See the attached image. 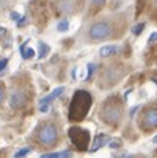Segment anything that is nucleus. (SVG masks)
<instances>
[{"instance_id":"1","label":"nucleus","mask_w":157,"mask_h":158,"mask_svg":"<svg viewBox=\"0 0 157 158\" xmlns=\"http://www.w3.org/2000/svg\"><path fill=\"white\" fill-rule=\"evenodd\" d=\"M93 103V96L88 91H83V89H79V91L74 93L72 100L69 103V111H68V119L71 122H79L83 121L85 116L88 114L89 108H91Z\"/></svg>"},{"instance_id":"2","label":"nucleus","mask_w":157,"mask_h":158,"mask_svg":"<svg viewBox=\"0 0 157 158\" xmlns=\"http://www.w3.org/2000/svg\"><path fill=\"white\" fill-rule=\"evenodd\" d=\"M123 116V108H121V102H118V97H110L101 110V118L104 122L110 124V125H116L120 124Z\"/></svg>"},{"instance_id":"3","label":"nucleus","mask_w":157,"mask_h":158,"mask_svg":"<svg viewBox=\"0 0 157 158\" xmlns=\"http://www.w3.org/2000/svg\"><path fill=\"white\" fill-rule=\"evenodd\" d=\"M68 136L71 139V143L76 146V149L79 150H88V144H89V131L80 127H71L68 131Z\"/></svg>"},{"instance_id":"4","label":"nucleus","mask_w":157,"mask_h":158,"mask_svg":"<svg viewBox=\"0 0 157 158\" xmlns=\"http://www.w3.org/2000/svg\"><path fill=\"white\" fill-rule=\"evenodd\" d=\"M58 139V130L54 124L42 125L38 131V141L44 146H52Z\"/></svg>"},{"instance_id":"5","label":"nucleus","mask_w":157,"mask_h":158,"mask_svg":"<svg viewBox=\"0 0 157 158\" xmlns=\"http://www.w3.org/2000/svg\"><path fill=\"white\" fill-rule=\"evenodd\" d=\"M113 28L108 22H96L89 27V38L94 39V41H101V39H105L111 35Z\"/></svg>"},{"instance_id":"6","label":"nucleus","mask_w":157,"mask_h":158,"mask_svg":"<svg viewBox=\"0 0 157 158\" xmlns=\"http://www.w3.org/2000/svg\"><path fill=\"white\" fill-rule=\"evenodd\" d=\"M142 127L146 130L157 128V108H149L142 116Z\"/></svg>"},{"instance_id":"7","label":"nucleus","mask_w":157,"mask_h":158,"mask_svg":"<svg viewBox=\"0 0 157 158\" xmlns=\"http://www.w3.org/2000/svg\"><path fill=\"white\" fill-rule=\"evenodd\" d=\"M25 102H27V93L24 91V89H20V88L13 89V93L10 96V105H11V108H22V106L25 105Z\"/></svg>"},{"instance_id":"8","label":"nucleus","mask_w":157,"mask_h":158,"mask_svg":"<svg viewBox=\"0 0 157 158\" xmlns=\"http://www.w3.org/2000/svg\"><path fill=\"white\" fill-rule=\"evenodd\" d=\"M63 93H64V88H63V86L55 88L49 96H46V97H44V99L39 102V111H41V113H47V110H49V103H50L54 99H57L58 96H61Z\"/></svg>"},{"instance_id":"9","label":"nucleus","mask_w":157,"mask_h":158,"mask_svg":"<svg viewBox=\"0 0 157 158\" xmlns=\"http://www.w3.org/2000/svg\"><path fill=\"white\" fill-rule=\"evenodd\" d=\"M79 2L77 0H60L58 2V8H60V13L63 14H71L76 11Z\"/></svg>"},{"instance_id":"10","label":"nucleus","mask_w":157,"mask_h":158,"mask_svg":"<svg viewBox=\"0 0 157 158\" xmlns=\"http://www.w3.org/2000/svg\"><path fill=\"white\" fill-rule=\"evenodd\" d=\"M110 143V136L108 135H105V133H101V135H96V138H94V141H93V147H89L88 150L89 152H98L102 146H105V144H108Z\"/></svg>"},{"instance_id":"11","label":"nucleus","mask_w":157,"mask_h":158,"mask_svg":"<svg viewBox=\"0 0 157 158\" xmlns=\"http://www.w3.org/2000/svg\"><path fill=\"white\" fill-rule=\"evenodd\" d=\"M72 156L71 150H64V152H54V153H44L41 158H69Z\"/></svg>"},{"instance_id":"12","label":"nucleus","mask_w":157,"mask_h":158,"mask_svg":"<svg viewBox=\"0 0 157 158\" xmlns=\"http://www.w3.org/2000/svg\"><path fill=\"white\" fill-rule=\"evenodd\" d=\"M116 52H118V47H116V46H104L99 53H101L102 58H108V56H111V55H115Z\"/></svg>"},{"instance_id":"13","label":"nucleus","mask_w":157,"mask_h":158,"mask_svg":"<svg viewBox=\"0 0 157 158\" xmlns=\"http://www.w3.org/2000/svg\"><path fill=\"white\" fill-rule=\"evenodd\" d=\"M19 50H20V56L24 58V60H30V58L35 56V50H33V49H27V42L22 44Z\"/></svg>"},{"instance_id":"14","label":"nucleus","mask_w":157,"mask_h":158,"mask_svg":"<svg viewBox=\"0 0 157 158\" xmlns=\"http://www.w3.org/2000/svg\"><path fill=\"white\" fill-rule=\"evenodd\" d=\"M49 53V46L47 44H44V42H41L39 44V52H38V58H44Z\"/></svg>"},{"instance_id":"15","label":"nucleus","mask_w":157,"mask_h":158,"mask_svg":"<svg viewBox=\"0 0 157 158\" xmlns=\"http://www.w3.org/2000/svg\"><path fill=\"white\" fill-rule=\"evenodd\" d=\"M68 28H69V22L66 20V19L58 22V25H57V30H58V31H66Z\"/></svg>"},{"instance_id":"16","label":"nucleus","mask_w":157,"mask_h":158,"mask_svg":"<svg viewBox=\"0 0 157 158\" xmlns=\"http://www.w3.org/2000/svg\"><path fill=\"white\" fill-rule=\"evenodd\" d=\"M32 152V147H25V149H20V150H17L16 153H14V156L16 158H20V156H25V155H28Z\"/></svg>"},{"instance_id":"17","label":"nucleus","mask_w":157,"mask_h":158,"mask_svg":"<svg viewBox=\"0 0 157 158\" xmlns=\"http://www.w3.org/2000/svg\"><path fill=\"white\" fill-rule=\"evenodd\" d=\"M143 28H145V24H137L135 27L132 28V33L135 35V36H138V35H140V33L143 31Z\"/></svg>"},{"instance_id":"18","label":"nucleus","mask_w":157,"mask_h":158,"mask_svg":"<svg viewBox=\"0 0 157 158\" xmlns=\"http://www.w3.org/2000/svg\"><path fill=\"white\" fill-rule=\"evenodd\" d=\"M94 69H96V64H94V63H89V64H88V75H86V80L91 78V75L94 74Z\"/></svg>"},{"instance_id":"19","label":"nucleus","mask_w":157,"mask_h":158,"mask_svg":"<svg viewBox=\"0 0 157 158\" xmlns=\"http://www.w3.org/2000/svg\"><path fill=\"white\" fill-rule=\"evenodd\" d=\"M7 66H8V58H3V60H0V75L3 74V71L7 69Z\"/></svg>"},{"instance_id":"20","label":"nucleus","mask_w":157,"mask_h":158,"mask_svg":"<svg viewBox=\"0 0 157 158\" xmlns=\"http://www.w3.org/2000/svg\"><path fill=\"white\" fill-rule=\"evenodd\" d=\"M16 24H17V27H24V25L27 24V17H20Z\"/></svg>"},{"instance_id":"21","label":"nucleus","mask_w":157,"mask_h":158,"mask_svg":"<svg viewBox=\"0 0 157 158\" xmlns=\"http://www.w3.org/2000/svg\"><path fill=\"white\" fill-rule=\"evenodd\" d=\"M152 42H157V33H152L148 39V44H152Z\"/></svg>"},{"instance_id":"22","label":"nucleus","mask_w":157,"mask_h":158,"mask_svg":"<svg viewBox=\"0 0 157 158\" xmlns=\"http://www.w3.org/2000/svg\"><path fill=\"white\" fill-rule=\"evenodd\" d=\"M120 146H121V141H111V143H110V147H111V149H118Z\"/></svg>"},{"instance_id":"23","label":"nucleus","mask_w":157,"mask_h":158,"mask_svg":"<svg viewBox=\"0 0 157 158\" xmlns=\"http://www.w3.org/2000/svg\"><path fill=\"white\" fill-rule=\"evenodd\" d=\"M10 16H11V19H14V20H16V22H17V20H19V19H20V17H22V16H20V14H19V13H16V11H13V13H11V14H10Z\"/></svg>"},{"instance_id":"24","label":"nucleus","mask_w":157,"mask_h":158,"mask_svg":"<svg viewBox=\"0 0 157 158\" xmlns=\"http://www.w3.org/2000/svg\"><path fill=\"white\" fill-rule=\"evenodd\" d=\"M140 106H133L132 110H130V118H133V114H135V113H137V110H138Z\"/></svg>"},{"instance_id":"25","label":"nucleus","mask_w":157,"mask_h":158,"mask_svg":"<svg viewBox=\"0 0 157 158\" xmlns=\"http://www.w3.org/2000/svg\"><path fill=\"white\" fill-rule=\"evenodd\" d=\"M3 96H5V91H3V88L0 86V103H2V100H3Z\"/></svg>"},{"instance_id":"26","label":"nucleus","mask_w":157,"mask_h":158,"mask_svg":"<svg viewBox=\"0 0 157 158\" xmlns=\"http://www.w3.org/2000/svg\"><path fill=\"white\" fill-rule=\"evenodd\" d=\"M91 2H93L94 5H102V3L105 2V0H91Z\"/></svg>"},{"instance_id":"27","label":"nucleus","mask_w":157,"mask_h":158,"mask_svg":"<svg viewBox=\"0 0 157 158\" xmlns=\"http://www.w3.org/2000/svg\"><path fill=\"white\" fill-rule=\"evenodd\" d=\"M3 33H7V30L5 28H0V36H3Z\"/></svg>"},{"instance_id":"28","label":"nucleus","mask_w":157,"mask_h":158,"mask_svg":"<svg viewBox=\"0 0 157 158\" xmlns=\"http://www.w3.org/2000/svg\"><path fill=\"white\" fill-rule=\"evenodd\" d=\"M152 2H154V8L157 10V0H152Z\"/></svg>"},{"instance_id":"29","label":"nucleus","mask_w":157,"mask_h":158,"mask_svg":"<svg viewBox=\"0 0 157 158\" xmlns=\"http://www.w3.org/2000/svg\"><path fill=\"white\" fill-rule=\"evenodd\" d=\"M152 141H154V143H157V135H155V136L152 138Z\"/></svg>"}]
</instances>
